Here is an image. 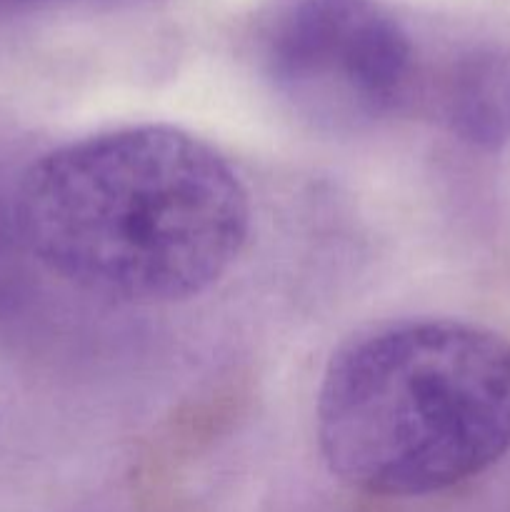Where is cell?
<instances>
[{
  "mask_svg": "<svg viewBox=\"0 0 510 512\" xmlns=\"http://www.w3.org/2000/svg\"><path fill=\"white\" fill-rule=\"evenodd\" d=\"M315 423L328 470L360 493L468 483L510 453V340L453 318L360 330L325 368Z\"/></svg>",
  "mask_w": 510,
  "mask_h": 512,
  "instance_id": "obj_2",
  "label": "cell"
},
{
  "mask_svg": "<svg viewBox=\"0 0 510 512\" xmlns=\"http://www.w3.org/2000/svg\"><path fill=\"white\" fill-rule=\"evenodd\" d=\"M263 70L300 118L350 133L408 103L415 50L375 0H288L265 28Z\"/></svg>",
  "mask_w": 510,
  "mask_h": 512,
  "instance_id": "obj_3",
  "label": "cell"
},
{
  "mask_svg": "<svg viewBox=\"0 0 510 512\" xmlns=\"http://www.w3.org/2000/svg\"><path fill=\"white\" fill-rule=\"evenodd\" d=\"M438 115L463 143L483 150L510 143V50L475 48L448 65Z\"/></svg>",
  "mask_w": 510,
  "mask_h": 512,
  "instance_id": "obj_4",
  "label": "cell"
},
{
  "mask_svg": "<svg viewBox=\"0 0 510 512\" xmlns=\"http://www.w3.org/2000/svg\"><path fill=\"white\" fill-rule=\"evenodd\" d=\"M15 230L73 288L165 305L218 283L250 233V198L228 160L173 125L75 140L30 165Z\"/></svg>",
  "mask_w": 510,
  "mask_h": 512,
  "instance_id": "obj_1",
  "label": "cell"
}]
</instances>
